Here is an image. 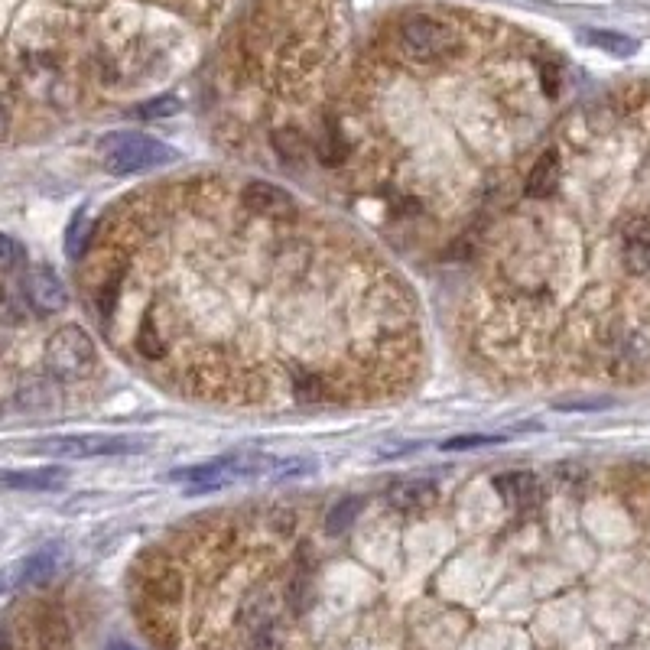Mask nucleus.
Instances as JSON below:
<instances>
[{
  "instance_id": "1",
  "label": "nucleus",
  "mask_w": 650,
  "mask_h": 650,
  "mask_svg": "<svg viewBox=\"0 0 650 650\" xmlns=\"http://www.w3.org/2000/svg\"><path fill=\"white\" fill-rule=\"evenodd\" d=\"M104 150V166L114 176H130V173H147L156 166H169L179 160V150L169 147L163 140L143 137V134H111L101 140Z\"/></svg>"
},
{
  "instance_id": "2",
  "label": "nucleus",
  "mask_w": 650,
  "mask_h": 650,
  "mask_svg": "<svg viewBox=\"0 0 650 650\" xmlns=\"http://www.w3.org/2000/svg\"><path fill=\"white\" fill-rule=\"evenodd\" d=\"M43 364L52 377H62V381L82 377L95 364V342H91V335L82 325H62L49 335Z\"/></svg>"
},
{
  "instance_id": "3",
  "label": "nucleus",
  "mask_w": 650,
  "mask_h": 650,
  "mask_svg": "<svg viewBox=\"0 0 650 650\" xmlns=\"http://www.w3.org/2000/svg\"><path fill=\"white\" fill-rule=\"evenodd\" d=\"M147 442L137 436L111 433H75V436H46L33 442V452L59 455V459H95V455H127L140 452Z\"/></svg>"
},
{
  "instance_id": "4",
  "label": "nucleus",
  "mask_w": 650,
  "mask_h": 650,
  "mask_svg": "<svg viewBox=\"0 0 650 650\" xmlns=\"http://www.w3.org/2000/svg\"><path fill=\"white\" fill-rule=\"evenodd\" d=\"M403 46L416 59H442L449 52L459 49V33L449 23L433 20V17H413L403 23Z\"/></svg>"
},
{
  "instance_id": "5",
  "label": "nucleus",
  "mask_w": 650,
  "mask_h": 650,
  "mask_svg": "<svg viewBox=\"0 0 650 650\" xmlns=\"http://www.w3.org/2000/svg\"><path fill=\"white\" fill-rule=\"evenodd\" d=\"M23 293H26V303H30L39 316H56V312L69 306V290H65V283L59 280V273L46 264H36L26 270Z\"/></svg>"
},
{
  "instance_id": "6",
  "label": "nucleus",
  "mask_w": 650,
  "mask_h": 650,
  "mask_svg": "<svg viewBox=\"0 0 650 650\" xmlns=\"http://www.w3.org/2000/svg\"><path fill=\"white\" fill-rule=\"evenodd\" d=\"M241 205L251 215H260V218H290L296 212L293 195L283 186H277V182H267V179L247 182L244 192H241Z\"/></svg>"
},
{
  "instance_id": "7",
  "label": "nucleus",
  "mask_w": 650,
  "mask_h": 650,
  "mask_svg": "<svg viewBox=\"0 0 650 650\" xmlns=\"http://www.w3.org/2000/svg\"><path fill=\"white\" fill-rule=\"evenodd\" d=\"M65 485V468H17V472H0V488L7 491H59Z\"/></svg>"
},
{
  "instance_id": "8",
  "label": "nucleus",
  "mask_w": 650,
  "mask_h": 650,
  "mask_svg": "<svg viewBox=\"0 0 650 650\" xmlns=\"http://www.w3.org/2000/svg\"><path fill=\"white\" fill-rule=\"evenodd\" d=\"M436 501V485L423 478H403L387 488V504L397 511H423Z\"/></svg>"
},
{
  "instance_id": "9",
  "label": "nucleus",
  "mask_w": 650,
  "mask_h": 650,
  "mask_svg": "<svg viewBox=\"0 0 650 650\" xmlns=\"http://www.w3.org/2000/svg\"><path fill=\"white\" fill-rule=\"evenodd\" d=\"M624 267L631 273H650V225L647 221H634L624 231V247H621Z\"/></svg>"
},
{
  "instance_id": "10",
  "label": "nucleus",
  "mask_w": 650,
  "mask_h": 650,
  "mask_svg": "<svg viewBox=\"0 0 650 650\" xmlns=\"http://www.w3.org/2000/svg\"><path fill=\"white\" fill-rule=\"evenodd\" d=\"M559 186V153L546 150L540 153V160L533 163L530 176H527V195L530 199H550Z\"/></svg>"
},
{
  "instance_id": "11",
  "label": "nucleus",
  "mask_w": 650,
  "mask_h": 650,
  "mask_svg": "<svg viewBox=\"0 0 650 650\" xmlns=\"http://www.w3.org/2000/svg\"><path fill=\"white\" fill-rule=\"evenodd\" d=\"M56 566H59V546H46V550L26 556L20 566H13V572H17V585H39L52 579Z\"/></svg>"
},
{
  "instance_id": "12",
  "label": "nucleus",
  "mask_w": 650,
  "mask_h": 650,
  "mask_svg": "<svg viewBox=\"0 0 650 650\" xmlns=\"http://www.w3.org/2000/svg\"><path fill=\"white\" fill-rule=\"evenodd\" d=\"M582 39L589 46L608 52V56H615V59H631L634 52L641 49V43H637V39L624 36V33H615V30H585Z\"/></svg>"
},
{
  "instance_id": "13",
  "label": "nucleus",
  "mask_w": 650,
  "mask_h": 650,
  "mask_svg": "<svg viewBox=\"0 0 650 650\" xmlns=\"http://www.w3.org/2000/svg\"><path fill=\"white\" fill-rule=\"evenodd\" d=\"M494 491H498L507 504H530L537 498V481L524 472H507V475L494 478Z\"/></svg>"
},
{
  "instance_id": "14",
  "label": "nucleus",
  "mask_w": 650,
  "mask_h": 650,
  "mask_svg": "<svg viewBox=\"0 0 650 650\" xmlns=\"http://www.w3.org/2000/svg\"><path fill=\"white\" fill-rule=\"evenodd\" d=\"M147 592L160 605H173V602H179V598H182V576H179L173 566H160L147 579Z\"/></svg>"
},
{
  "instance_id": "15",
  "label": "nucleus",
  "mask_w": 650,
  "mask_h": 650,
  "mask_svg": "<svg viewBox=\"0 0 650 650\" xmlns=\"http://www.w3.org/2000/svg\"><path fill=\"white\" fill-rule=\"evenodd\" d=\"M91 218L88 212H75L72 221H69V228H65V257L69 260H78L85 251H88V241H91Z\"/></svg>"
},
{
  "instance_id": "16",
  "label": "nucleus",
  "mask_w": 650,
  "mask_h": 650,
  "mask_svg": "<svg viewBox=\"0 0 650 650\" xmlns=\"http://www.w3.org/2000/svg\"><path fill=\"white\" fill-rule=\"evenodd\" d=\"M361 511H364V501H361V498H342V501H338L332 511H329V517H325V530H329V533L348 530V527L358 520Z\"/></svg>"
},
{
  "instance_id": "17",
  "label": "nucleus",
  "mask_w": 650,
  "mask_h": 650,
  "mask_svg": "<svg viewBox=\"0 0 650 650\" xmlns=\"http://www.w3.org/2000/svg\"><path fill=\"white\" fill-rule=\"evenodd\" d=\"M179 111H182V104H179L176 95H160V98H150V101L137 104L130 114L140 117V121H160V117H173Z\"/></svg>"
},
{
  "instance_id": "18",
  "label": "nucleus",
  "mask_w": 650,
  "mask_h": 650,
  "mask_svg": "<svg viewBox=\"0 0 650 650\" xmlns=\"http://www.w3.org/2000/svg\"><path fill=\"white\" fill-rule=\"evenodd\" d=\"M507 436L501 433H465V436H452L442 442L439 449H446V452H465V449H481V446H498V442H504Z\"/></svg>"
},
{
  "instance_id": "19",
  "label": "nucleus",
  "mask_w": 650,
  "mask_h": 650,
  "mask_svg": "<svg viewBox=\"0 0 650 650\" xmlns=\"http://www.w3.org/2000/svg\"><path fill=\"white\" fill-rule=\"evenodd\" d=\"M137 348H140V355H147V358H163V338L156 335L153 319L143 322V329L137 335Z\"/></svg>"
},
{
  "instance_id": "20",
  "label": "nucleus",
  "mask_w": 650,
  "mask_h": 650,
  "mask_svg": "<svg viewBox=\"0 0 650 650\" xmlns=\"http://www.w3.org/2000/svg\"><path fill=\"white\" fill-rule=\"evenodd\" d=\"M273 143H277V150L283 153V160H299V156L306 153V143H303V137L296 134V130H280L277 137H273Z\"/></svg>"
},
{
  "instance_id": "21",
  "label": "nucleus",
  "mask_w": 650,
  "mask_h": 650,
  "mask_svg": "<svg viewBox=\"0 0 650 650\" xmlns=\"http://www.w3.org/2000/svg\"><path fill=\"white\" fill-rule=\"evenodd\" d=\"M312 468H316V462L312 459H277V465H273V478H299V475H309Z\"/></svg>"
},
{
  "instance_id": "22",
  "label": "nucleus",
  "mask_w": 650,
  "mask_h": 650,
  "mask_svg": "<svg viewBox=\"0 0 650 650\" xmlns=\"http://www.w3.org/2000/svg\"><path fill=\"white\" fill-rule=\"evenodd\" d=\"M23 260V247L10 238V234L0 231V267H13Z\"/></svg>"
},
{
  "instance_id": "23",
  "label": "nucleus",
  "mask_w": 650,
  "mask_h": 650,
  "mask_svg": "<svg viewBox=\"0 0 650 650\" xmlns=\"http://www.w3.org/2000/svg\"><path fill=\"white\" fill-rule=\"evenodd\" d=\"M611 407V400H579V403H556V410H605Z\"/></svg>"
},
{
  "instance_id": "24",
  "label": "nucleus",
  "mask_w": 650,
  "mask_h": 650,
  "mask_svg": "<svg viewBox=\"0 0 650 650\" xmlns=\"http://www.w3.org/2000/svg\"><path fill=\"white\" fill-rule=\"evenodd\" d=\"M10 585H17V572H13V569L10 572H0V595H4Z\"/></svg>"
},
{
  "instance_id": "25",
  "label": "nucleus",
  "mask_w": 650,
  "mask_h": 650,
  "mask_svg": "<svg viewBox=\"0 0 650 650\" xmlns=\"http://www.w3.org/2000/svg\"><path fill=\"white\" fill-rule=\"evenodd\" d=\"M7 130H10V114H7L4 104H0V140L7 137Z\"/></svg>"
},
{
  "instance_id": "26",
  "label": "nucleus",
  "mask_w": 650,
  "mask_h": 650,
  "mask_svg": "<svg viewBox=\"0 0 650 650\" xmlns=\"http://www.w3.org/2000/svg\"><path fill=\"white\" fill-rule=\"evenodd\" d=\"M108 650H134V647H130V644H121V641H114Z\"/></svg>"
},
{
  "instance_id": "27",
  "label": "nucleus",
  "mask_w": 650,
  "mask_h": 650,
  "mask_svg": "<svg viewBox=\"0 0 650 650\" xmlns=\"http://www.w3.org/2000/svg\"><path fill=\"white\" fill-rule=\"evenodd\" d=\"M0 416H4V403H0Z\"/></svg>"
}]
</instances>
